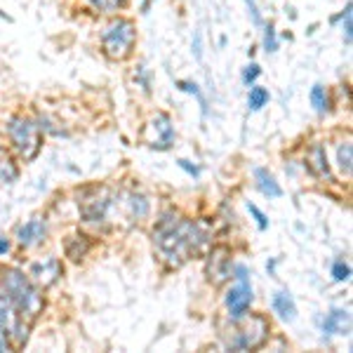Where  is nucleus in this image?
Returning a JSON list of instances; mask_svg holds the SVG:
<instances>
[{
  "instance_id": "1",
  "label": "nucleus",
  "mask_w": 353,
  "mask_h": 353,
  "mask_svg": "<svg viewBox=\"0 0 353 353\" xmlns=\"http://www.w3.org/2000/svg\"><path fill=\"white\" fill-rule=\"evenodd\" d=\"M153 243L170 266H181L208 252L212 243V231L205 221L181 219L176 212H163L153 229Z\"/></svg>"
},
{
  "instance_id": "2",
  "label": "nucleus",
  "mask_w": 353,
  "mask_h": 353,
  "mask_svg": "<svg viewBox=\"0 0 353 353\" xmlns=\"http://www.w3.org/2000/svg\"><path fill=\"white\" fill-rule=\"evenodd\" d=\"M0 292H3L5 297H10V301H12L17 306V311H19V316L28 323H33L43 313L45 299H43L41 288L33 281H28L21 271H17V269L0 271Z\"/></svg>"
},
{
  "instance_id": "3",
  "label": "nucleus",
  "mask_w": 353,
  "mask_h": 353,
  "mask_svg": "<svg viewBox=\"0 0 353 353\" xmlns=\"http://www.w3.org/2000/svg\"><path fill=\"white\" fill-rule=\"evenodd\" d=\"M101 52L109 57L111 61H125L130 59L134 52L137 45V26L132 19H125V17H118V19L109 21L101 31Z\"/></svg>"
},
{
  "instance_id": "4",
  "label": "nucleus",
  "mask_w": 353,
  "mask_h": 353,
  "mask_svg": "<svg viewBox=\"0 0 353 353\" xmlns=\"http://www.w3.org/2000/svg\"><path fill=\"white\" fill-rule=\"evenodd\" d=\"M8 137L12 141L17 156L24 163H31L38 158V153L43 149V130L41 125L31 118L24 116H14L8 123Z\"/></svg>"
},
{
  "instance_id": "5",
  "label": "nucleus",
  "mask_w": 353,
  "mask_h": 353,
  "mask_svg": "<svg viewBox=\"0 0 353 353\" xmlns=\"http://www.w3.org/2000/svg\"><path fill=\"white\" fill-rule=\"evenodd\" d=\"M233 323H236V332L226 341V346L231 351H254L259 346H264L271 334V323L261 313H254V316L245 313L243 318H238Z\"/></svg>"
},
{
  "instance_id": "6",
  "label": "nucleus",
  "mask_w": 353,
  "mask_h": 353,
  "mask_svg": "<svg viewBox=\"0 0 353 353\" xmlns=\"http://www.w3.org/2000/svg\"><path fill=\"white\" fill-rule=\"evenodd\" d=\"M231 273L238 283L226 292L224 304H226V311H229L231 321H238V318H243L245 313L250 311V306H252L254 290H252V283H250V269L245 264H236Z\"/></svg>"
},
{
  "instance_id": "7",
  "label": "nucleus",
  "mask_w": 353,
  "mask_h": 353,
  "mask_svg": "<svg viewBox=\"0 0 353 353\" xmlns=\"http://www.w3.org/2000/svg\"><path fill=\"white\" fill-rule=\"evenodd\" d=\"M174 139H176V132H174L172 118H170L168 113H156L144 130V144L156 151H168V149H172Z\"/></svg>"
},
{
  "instance_id": "8",
  "label": "nucleus",
  "mask_w": 353,
  "mask_h": 353,
  "mask_svg": "<svg viewBox=\"0 0 353 353\" xmlns=\"http://www.w3.org/2000/svg\"><path fill=\"white\" fill-rule=\"evenodd\" d=\"M113 203V196L109 189H90L85 191L81 196V201H78V208H81V217L85 221H90V224H99V221L106 219V214H109V208Z\"/></svg>"
},
{
  "instance_id": "9",
  "label": "nucleus",
  "mask_w": 353,
  "mask_h": 353,
  "mask_svg": "<svg viewBox=\"0 0 353 353\" xmlns=\"http://www.w3.org/2000/svg\"><path fill=\"white\" fill-rule=\"evenodd\" d=\"M233 271V259H231V250L226 245L212 248L208 252V261H205V278L212 285H224L231 278Z\"/></svg>"
},
{
  "instance_id": "10",
  "label": "nucleus",
  "mask_w": 353,
  "mask_h": 353,
  "mask_svg": "<svg viewBox=\"0 0 353 353\" xmlns=\"http://www.w3.org/2000/svg\"><path fill=\"white\" fill-rule=\"evenodd\" d=\"M61 273H64L61 261L57 257H48L43 261H36V264L31 266V281L36 283L38 288H50L59 281Z\"/></svg>"
},
{
  "instance_id": "11",
  "label": "nucleus",
  "mask_w": 353,
  "mask_h": 353,
  "mask_svg": "<svg viewBox=\"0 0 353 353\" xmlns=\"http://www.w3.org/2000/svg\"><path fill=\"white\" fill-rule=\"evenodd\" d=\"M48 233V224H45V217H31L26 224L19 226L17 231V241H19L21 248H31V245L41 243Z\"/></svg>"
},
{
  "instance_id": "12",
  "label": "nucleus",
  "mask_w": 353,
  "mask_h": 353,
  "mask_svg": "<svg viewBox=\"0 0 353 353\" xmlns=\"http://www.w3.org/2000/svg\"><path fill=\"white\" fill-rule=\"evenodd\" d=\"M306 163H309V170L313 172V176L318 179H325V181H332V170H330V163H327V151L323 144H313L309 153H306Z\"/></svg>"
},
{
  "instance_id": "13",
  "label": "nucleus",
  "mask_w": 353,
  "mask_h": 353,
  "mask_svg": "<svg viewBox=\"0 0 353 353\" xmlns=\"http://www.w3.org/2000/svg\"><path fill=\"white\" fill-rule=\"evenodd\" d=\"M323 332L325 334H349L351 332V313L346 309H332L323 321Z\"/></svg>"
},
{
  "instance_id": "14",
  "label": "nucleus",
  "mask_w": 353,
  "mask_h": 353,
  "mask_svg": "<svg viewBox=\"0 0 353 353\" xmlns=\"http://www.w3.org/2000/svg\"><path fill=\"white\" fill-rule=\"evenodd\" d=\"M271 306L285 323H292L294 318H297V304H294V299L290 292H273Z\"/></svg>"
},
{
  "instance_id": "15",
  "label": "nucleus",
  "mask_w": 353,
  "mask_h": 353,
  "mask_svg": "<svg viewBox=\"0 0 353 353\" xmlns=\"http://www.w3.org/2000/svg\"><path fill=\"white\" fill-rule=\"evenodd\" d=\"M254 181H257V189L264 193L266 198H281L283 196L281 184H278L276 176H273L266 168L254 170Z\"/></svg>"
},
{
  "instance_id": "16",
  "label": "nucleus",
  "mask_w": 353,
  "mask_h": 353,
  "mask_svg": "<svg viewBox=\"0 0 353 353\" xmlns=\"http://www.w3.org/2000/svg\"><path fill=\"white\" fill-rule=\"evenodd\" d=\"M125 208H128V214L132 219H144V217H149V212H151V203H149V198L146 196H141V193H130L128 196V201H125Z\"/></svg>"
},
{
  "instance_id": "17",
  "label": "nucleus",
  "mask_w": 353,
  "mask_h": 353,
  "mask_svg": "<svg viewBox=\"0 0 353 353\" xmlns=\"http://www.w3.org/2000/svg\"><path fill=\"white\" fill-rule=\"evenodd\" d=\"M17 176H19V168H17L12 158H10L3 146H0V186L14 184Z\"/></svg>"
},
{
  "instance_id": "18",
  "label": "nucleus",
  "mask_w": 353,
  "mask_h": 353,
  "mask_svg": "<svg viewBox=\"0 0 353 353\" xmlns=\"http://www.w3.org/2000/svg\"><path fill=\"white\" fill-rule=\"evenodd\" d=\"M90 250V241L88 236H71L66 241V254L71 257L73 261H81Z\"/></svg>"
},
{
  "instance_id": "19",
  "label": "nucleus",
  "mask_w": 353,
  "mask_h": 353,
  "mask_svg": "<svg viewBox=\"0 0 353 353\" xmlns=\"http://www.w3.org/2000/svg\"><path fill=\"white\" fill-rule=\"evenodd\" d=\"M309 99H311V106L316 109V113H321V116H325V113L330 111V97H327V90L323 88V85H313Z\"/></svg>"
},
{
  "instance_id": "20",
  "label": "nucleus",
  "mask_w": 353,
  "mask_h": 353,
  "mask_svg": "<svg viewBox=\"0 0 353 353\" xmlns=\"http://www.w3.org/2000/svg\"><path fill=\"white\" fill-rule=\"evenodd\" d=\"M271 94L266 88H259V85H252L250 88V94H248V109L250 111H261L266 104H269Z\"/></svg>"
},
{
  "instance_id": "21",
  "label": "nucleus",
  "mask_w": 353,
  "mask_h": 353,
  "mask_svg": "<svg viewBox=\"0 0 353 353\" xmlns=\"http://www.w3.org/2000/svg\"><path fill=\"white\" fill-rule=\"evenodd\" d=\"M337 165H339L341 174L351 176V170H353V146H351V141H344V144H339V149H337Z\"/></svg>"
},
{
  "instance_id": "22",
  "label": "nucleus",
  "mask_w": 353,
  "mask_h": 353,
  "mask_svg": "<svg viewBox=\"0 0 353 353\" xmlns=\"http://www.w3.org/2000/svg\"><path fill=\"white\" fill-rule=\"evenodd\" d=\"M176 90H181V92L196 97V99L201 101V106H203V113L208 116V101H205V97H203V92H201V88H198L196 83H191V81H176Z\"/></svg>"
},
{
  "instance_id": "23",
  "label": "nucleus",
  "mask_w": 353,
  "mask_h": 353,
  "mask_svg": "<svg viewBox=\"0 0 353 353\" xmlns=\"http://www.w3.org/2000/svg\"><path fill=\"white\" fill-rule=\"evenodd\" d=\"M90 8L97 10V12H113V10L123 8L125 0H88Z\"/></svg>"
},
{
  "instance_id": "24",
  "label": "nucleus",
  "mask_w": 353,
  "mask_h": 353,
  "mask_svg": "<svg viewBox=\"0 0 353 353\" xmlns=\"http://www.w3.org/2000/svg\"><path fill=\"white\" fill-rule=\"evenodd\" d=\"M332 278H334L337 283L349 281V278H351V266L346 264L344 259H337V261L332 264Z\"/></svg>"
},
{
  "instance_id": "25",
  "label": "nucleus",
  "mask_w": 353,
  "mask_h": 353,
  "mask_svg": "<svg viewBox=\"0 0 353 353\" xmlns=\"http://www.w3.org/2000/svg\"><path fill=\"white\" fill-rule=\"evenodd\" d=\"M264 50L266 52H276L278 50V38H276V26L271 24H266V28H264Z\"/></svg>"
},
{
  "instance_id": "26",
  "label": "nucleus",
  "mask_w": 353,
  "mask_h": 353,
  "mask_svg": "<svg viewBox=\"0 0 353 353\" xmlns=\"http://www.w3.org/2000/svg\"><path fill=\"white\" fill-rule=\"evenodd\" d=\"M339 21H341V33H344V43L351 45V3L344 8V12H341Z\"/></svg>"
},
{
  "instance_id": "27",
  "label": "nucleus",
  "mask_w": 353,
  "mask_h": 353,
  "mask_svg": "<svg viewBox=\"0 0 353 353\" xmlns=\"http://www.w3.org/2000/svg\"><path fill=\"white\" fill-rule=\"evenodd\" d=\"M134 81L139 85L144 92H151V73L146 66H137V73H134Z\"/></svg>"
},
{
  "instance_id": "28",
  "label": "nucleus",
  "mask_w": 353,
  "mask_h": 353,
  "mask_svg": "<svg viewBox=\"0 0 353 353\" xmlns=\"http://www.w3.org/2000/svg\"><path fill=\"white\" fill-rule=\"evenodd\" d=\"M261 76V66L257 64V61H252L248 68L243 71V83L248 85V88H252L254 83H257V78Z\"/></svg>"
},
{
  "instance_id": "29",
  "label": "nucleus",
  "mask_w": 353,
  "mask_h": 353,
  "mask_svg": "<svg viewBox=\"0 0 353 353\" xmlns=\"http://www.w3.org/2000/svg\"><path fill=\"white\" fill-rule=\"evenodd\" d=\"M248 210H250V214L254 217V221H257V226H259V231H266L269 229V217H266L264 212L257 208V205H252V203H248Z\"/></svg>"
},
{
  "instance_id": "30",
  "label": "nucleus",
  "mask_w": 353,
  "mask_h": 353,
  "mask_svg": "<svg viewBox=\"0 0 353 353\" xmlns=\"http://www.w3.org/2000/svg\"><path fill=\"white\" fill-rule=\"evenodd\" d=\"M176 165H179V168L184 170L189 176H193V179H198V176H201V168H198V165H193L191 161H186V158H179Z\"/></svg>"
},
{
  "instance_id": "31",
  "label": "nucleus",
  "mask_w": 353,
  "mask_h": 353,
  "mask_svg": "<svg viewBox=\"0 0 353 353\" xmlns=\"http://www.w3.org/2000/svg\"><path fill=\"white\" fill-rule=\"evenodd\" d=\"M10 349H12V341H10V334H8V330L0 325V353H5V351H10Z\"/></svg>"
},
{
  "instance_id": "32",
  "label": "nucleus",
  "mask_w": 353,
  "mask_h": 353,
  "mask_svg": "<svg viewBox=\"0 0 353 353\" xmlns=\"http://www.w3.org/2000/svg\"><path fill=\"white\" fill-rule=\"evenodd\" d=\"M193 54H196V59H201L203 57V41H201V33H196V36H193Z\"/></svg>"
},
{
  "instance_id": "33",
  "label": "nucleus",
  "mask_w": 353,
  "mask_h": 353,
  "mask_svg": "<svg viewBox=\"0 0 353 353\" xmlns=\"http://www.w3.org/2000/svg\"><path fill=\"white\" fill-rule=\"evenodd\" d=\"M8 252H10V241L8 238H0V257H5Z\"/></svg>"
},
{
  "instance_id": "34",
  "label": "nucleus",
  "mask_w": 353,
  "mask_h": 353,
  "mask_svg": "<svg viewBox=\"0 0 353 353\" xmlns=\"http://www.w3.org/2000/svg\"><path fill=\"white\" fill-rule=\"evenodd\" d=\"M0 19H8V21H12V17H8V14L3 12V10H0Z\"/></svg>"
}]
</instances>
